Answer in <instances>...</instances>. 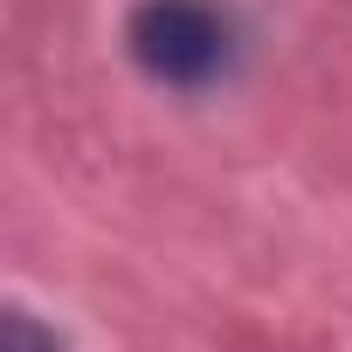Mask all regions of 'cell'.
<instances>
[{
	"label": "cell",
	"mask_w": 352,
	"mask_h": 352,
	"mask_svg": "<svg viewBox=\"0 0 352 352\" xmlns=\"http://www.w3.org/2000/svg\"><path fill=\"white\" fill-rule=\"evenodd\" d=\"M124 49L166 90H208L235 63V14L221 0H131Z\"/></svg>",
	"instance_id": "1"
},
{
	"label": "cell",
	"mask_w": 352,
	"mask_h": 352,
	"mask_svg": "<svg viewBox=\"0 0 352 352\" xmlns=\"http://www.w3.org/2000/svg\"><path fill=\"white\" fill-rule=\"evenodd\" d=\"M0 352H69V345H63L35 311H21V304H14L8 318H0Z\"/></svg>",
	"instance_id": "2"
}]
</instances>
